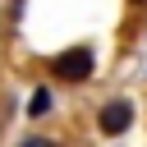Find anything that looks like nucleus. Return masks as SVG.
Here are the masks:
<instances>
[{"label":"nucleus","instance_id":"nucleus-1","mask_svg":"<svg viewBox=\"0 0 147 147\" xmlns=\"http://www.w3.org/2000/svg\"><path fill=\"white\" fill-rule=\"evenodd\" d=\"M46 74L64 87H87L96 78V51L92 46H64L60 55L46 60Z\"/></svg>","mask_w":147,"mask_h":147},{"label":"nucleus","instance_id":"nucleus-2","mask_svg":"<svg viewBox=\"0 0 147 147\" xmlns=\"http://www.w3.org/2000/svg\"><path fill=\"white\" fill-rule=\"evenodd\" d=\"M133 119H138V106L129 96H106L96 106V133L101 138H124L133 129Z\"/></svg>","mask_w":147,"mask_h":147},{"label":"nucleus","instance_id":"nucleus-3","mask_svg":"<svg viewBox=\"0 0 147 147\" xmlns=\"http://www.w3.org/2000/svg\"><path fill=\"white\" fill-rule=\"evenodd\" d=\"M23 115H28V119H51V115H55V92H51V87H32Z\"/></svg>","mask_w":147,"mask_h":147},{"label":"nucleus","instance_id":"nucleus-4","mask_svg":"<svg viewBox=\"0 0 147 147\" xmlns=\"http://www.w3.org/2000/svg\"><path fill=\"white\" fill-rule=\"evenodd\" d=\"M14 147H64V142H60V138H46V133H23Z\"/></svg>","mask_w":147,"mask_h":147},{"label":"nucleus","instance_id":"nucleus-5","mask_svg":"<svg viewBox=\"0 0 147 147\" xmlns=\"http://www.w3.org/2000/svg\"><path fill=\"white\" fill-rule=\"evenodd\" d=\"M18 14H23V0H5V18H9V28L18 23Z\"/></svg>","mask_w":147,"mask_h":147},{"label":"nucleus","instance_id":"nucleus-6","mask_svg":"<svg viewBox=\"0 0 147 147\" xmlns=\"http://www.w3.org/2000/svg\"><path fill=\"white\" fill-rule=\"evenodd\" d=\"M129 5H133V9H142V5H147V0H129Z\"/></svg>","mask_w":147,"mask_h":147}]
</instances>
